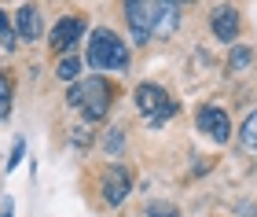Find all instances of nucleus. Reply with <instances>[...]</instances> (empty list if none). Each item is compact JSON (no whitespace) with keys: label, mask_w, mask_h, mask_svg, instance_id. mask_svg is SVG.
<instances>
[{"label":"nucleus","mask_w":257,"mask_h":217,"mask_svg":"<svg viewBox=\"0 0 257 217\" xmlns=\"http://www.w3.org/2000/svg\"><path fill=\"white\" fill-rule=\"evenodd\" d=\"M121 147H125V136H121V129H110L107 136H103V151H121Z\"/></svg>","instance_id":"17"},{"label":"nucleus","mask_w":257,"mask_h":217,"mask_svg":"<svg viewBox=\"0 0 257 217\" xmlns=\"http://www.w3.org/2000/svg\"><path fill=\"white\" fill-rule=\"evenodd\" d=\"M253 144H257V118H253V114H246V122H242V147L253 151Z\"/></svg>","instance_id":"16"},{"label":"nucleus","mask_w":257,"mask_h":217,"mask_svg":"<svg viewBox=\"0 0 257 217\" xmlns=\"http://www.w3.org/2000/svg\"><path fill=\"white\" fill-rule=\"evenodd\" d=\"M22 151H26V147H22V140L15 144V151H11V158H8V169H15L19 162H22Z\"/></svg>","instance_id":"20"},{"label":"nucleus","mask_w":257,"mask_h":217,"mask_svg":"<svg viewBox=\"0 0 257 217\" xmlns=\"http://www.w3.org/2000/svg\"><path fill=\"white\" fill-rule=\"evenodd\" d=\"M0 217H15V202L4 199V206H0Z\"/></svg>","instance_id":"21"},{"label":"nucleus","mask_w":257,"mask_h":217,"mask_svg":"<svg viewBox=\"0 0 257 217\" xmlns=\"http://www.w3.org/2000/svg\"><path fill=\"white\" fill-rule=\"evenodd\" d=\"M173 114H177V103H173V99H166V103H162V107L147 118V125H151V129H158V125H166V122L173 118Z\"/></svg>","instance_id":"13"},{"label":"nucleus","mask_w":257,"mask_h":217,"mask_svg":"<svg viewBox=\"0 0 257 217\" xmlns=\"http://www.w3.org/2000/svg\"><path fill=\"white\" fill-rule=\"evenodd\" d=\"M0 44H4V48H15V30H11L4 11H0Z\"/></svg>","instance_id":"18"},{"label":"nucleus","mask_w":257,"mask_h":217,"mask_svg":"<svg viewBox=\"0 0 257 217\" xmlns=\"http://www.w3.org/2000/svg\"><path fill=\"white\" fill-rule=\"evenodd\" d=\"M147 217H180V210L173 206V202L155 199V202H147Z\"/></svg>","instance_id":"15"},{"label":"nucleus","mask_w":257,"mask_h":217,"mask_svg":"<svg viewBox=\"0 0 257 217\" xmlns=\"http://www.w3.org/2000/svg\"><path fill=\"white\" fill-rule=\"evenodd\" d=\"M15 33H19V37H26V41H37L41 37V11L33 4H22L15 11Z\"/></svg>","instance_id":"7"},{"label":"nucleus","mask_w":257,"mask_h":217,"mask_svg":"<svg viewBox=\"0 0 257 217\" xmlns=\"http://www.w3.org/2000/svg\"><path fill=\"white\" fill-rule=\"evenodd\" d=\"M88 66L92 70H114V74H121L128 66V48L114 30H96L88 37Z\"/></svg>","instance_id":"1"},{"label":"nucleus","mask_w":257,"mask_h":217,"mask_svg":"<svg viewBox=\"0 0 257 217\" xmlns=\"http://www.w3.org/2000/svg\"><path fill=\"white\" fill-rule=\"evenodd\" d=\"M85 37V19L81 15H66L55 22V30L48 33V41H52V48L55 52H74V44Z\"/></svg>","instance_id":"4"},{"label":"nucleus","mask_w":257,"mask_h":217,"mask_svg":"<svg viewBox=\"0 0 257 217\" xmlns=\"http://www.w3.org/2000/svg\"><path fill=\"white\" fill-rule=\"evenodd\" d=\"M213 33H217V41H224V44L235 41V33H239V15H235V8H217V11H213Z\"/></svg>","instance_id":"8"},{"label":"nucleus","mask_w":257,"mask_h":217,"mask_svg":"<svg viewBox=\"0 0 257 217\" xmlns=\"http://www.w3.org/2000/svg\"><path fill=\"white\" fill-rule=\"evenodd\" d=\"M8 111H11V77L8 70H0V122L8 118Z\"/></svg>","instance_id":"11"},{"label":"nucleus","mask_w":257,"mask_h":217,"mask_svg":"<svg viewBox=\"0 0 257 217\" xmlns=\"http://www.w3.org/2000/svg\"><path fill=\"white\" fill-rule=\"evenodd\" d=\"M92 144V133H85V129H74V147H88Z\"/></svg>","instance_id":"19"},{"label":"nucleus","mask_w":257,"mask_h":217,"mask_svg":"<svg viewBox=\"0 0 257 217\" xmlns=\"http://www.w3.org/2000/svg\"><path fill=\"white\" fill-rule=\"evenodd\" d=\"M250 59H253V52L246 48V44H239V48H231L228 66H231V70H242V66H250Z\"/></svg>","instance_id":"14"},{"label":"nucleus","mask_w":257,"mask_h":217,"mask_svg":"<svg viewBox=\"0 0 257 217\" xmlns=\"http://www.w3.org/2000/svg\"><path fill=\"white\" fill-rule=\"evenodd\" d=\"M242 217H253V213H250V210H246V213H242Z\"/></svg>","instance_id":"22"},{"label":"nucleus","mask_w":257,"mask_h":217,"mask_svg":"<svg viewBox=\"0 0 257 217\" xmlns=\"http://www.w3.org/2000/svg\"><path fill=\"white\" fill-rule=\"evenodd\" d=\"M155 15H158L155 0H128L125 4V19H128V30H133L136 44H147L155 37Z\"/></svg>","instance_id":"3"},{"label":"nucleus","mask_w":257,"mask_h":217,"mask_svg":"<svg viewBox=\"0 0 257 217\" xmlns=\"http://www.w3.org/2000/svg\"><path fill=\"white\" fill-rule=\"evenodd\" d=\"M66 99L85 114V122H99V118H107V111H110V85L103 81V77H85L81 85L70 88Z\"/></svg>","instance_id":"2"},{"label":"nucleus","mask_w":257,"mask_h":217,"mask_svg":"<svg viewBox=\"0 0 257 217\" xmlns=\"http://www.w3.org/2000/svg\"><path fill=\"white\" fill-rule=\"evenodd\" d=\"M166 92H162L158 85H140L136 88V107H140V114H144V118H151V114H155L162 103H166Z\"/></svg>","instance_id":"9"},{"label":"nucleus","mask_w":257,"mask_h":217,"mask_svg":"<svg viewBox=\"0 0 257 217\" xmlns=\"http://www.w3.org/2000/svg\"><path fill=\"white\" fill-rule=\"evenodd\" d=\"M99 191H103V199H107L110 206H121L125 195H128V169L121 162L110 166L107 173H103V180H99Z\"/></svg>","instance_id":"6"},{"label":"nucleus","mask_w":257,"mask_h":217,"mask_svg":"<svg viewBox=\"0 0 257 217\" xmlns=\"http://www.w3.org/2000/svg\"><path fill=\"white\" fill-rule=\"evenodd\" d=\"M195 122H198V129H202L209 140H217V144H224L228 136H231V122H228V114L220 111L217 103H206L202 111H198Z\"/></svg>","instance_id":"5"},{"label":"nucleus","mask_w":257,"mask_h":217,"mask_svg":"<svg viewBox=\"0 0 257 217\" xmlns=\"http://www.w3.org/2000/svg\"><path fill=\"white\" fill-rule=\"evenodd\" d=\"M77 74H81V63L74 59V55H66V59L55 66V77H59V81H74Z\"/></svg>","instance_id":"12"},{"label":"nucleus","mask_w":257,"mask_h":217,"mask_svg":"<svg viewBox=\"0 0 257 217\" xmlns=\"http://www.w3.org/2000/svg\"><path fill=\"white\" fill-rule=\"evenodd\" d=\"M180 22V4H158V15H155V37H169Z\"/></svg>","instance_id":"10"}]
</instances>
